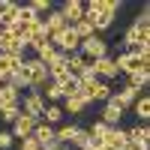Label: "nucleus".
<instances>
[{
	"instance_id": "1",
	"label": "nucleus",
	"mask_w": 150,
	"mask_h": 150,
	"mask_svg": "<svg viewBox=\"0 0 150 150\" xmlns=\"http://www.w3.org/2000/svg\"><path fill=\"white\" fill-rule=\"evenodd\" d=\"M78 93L87 99V102H108L111 99V87L105 81H99L90 69H84L78 75Z\"/></svg>"
},
{
	"instance_id": "2",
	"label": "nucleus",
	"mask_w": 150,
	"mask_h": 150,
	"mask_svg": "<svg viewBox=\"0 0 150 150\" xmlns=\"http://www.w3.org/2000/svg\"><path fill=\"white\" fill-rule=\"evenodd\" d=\"M144 42H150V9L144 6L141 9V15L135 18V24L126 30V36H123V45L126 48H138V45H144Z\"/></svg>"
},
{
	"instance_id": "3",
	"label": "nucleus",
	"mask_w": 150,
	"mask_h": 150,
	"mask_svg": "<svg viewBox=\"0 0 150 150\" xmlns=\"http://www.w3.org/2000/svg\"><path fill=\"white\" fill-rule=\"evenodd\" d=\"M78 54L84 60H99V57H105L108 54V42L102 39V36H90V39H84L78 45Z\"/></svg>"
},
{
	"instance_id": "4",
	"label": "nucleus",
	"mask_w": 150,
	"mask_h": 150,
	"mask_svg": "<svg viewBox=\"0 0 150 150\" xmlns=\"http://www.w3.org/2000/svg\"><path fill=\"white\" fill-rule=\"evenodd\" d=\"M90 72L96 75L99 81H114L117 75H120V69H117V63H114V57H111V54H105V57H99V60H93V66H90Z\"/></svg>"
},
{
	"instance_id": "5",
	"label": "nucleus",
	"mask_w": 150,
	"mask_h": 150,
	"mask_svg": "<svg viewBox=\"0 0 150 150\" xmlns=\"http://www.w3.org/2000/svg\"><path fill=\"white\" fill-rule=\"evenodd\" d=\"M51 45L57 48L60 54H72V51H78L81 39L75 36V30H72V27H63V30H60V33L54 36V39H51Z\"/></svg>"
},
{
	"instance_id": "6",
	"label": "nucleus",
	"mask_w": 150,
	"mask_h": 150,
	"mask_svg": "<svg viewBox=\"0 0 150 150\" xmlns=\"http://www.w3.org/2000/svg\"><path fill=\"white\" fill-rule=\"evenodd\" d=\"M27 69H30V90L36 96H42V87L48 84V66H42L39 60H27Z\"/></svg>"
},
{
	"instance_id": "7",
	"label": "nucleus",
	"mask_w": 150,
	"mask_h": 150,
	"mask_svg": "<svg viewBox=\"0 0 150 150\" xmlns=\"http://www.w3.org/2000/svg\"><path fill=\"white\" fill-rule=\"evenodd\" d=\"M114 63L120 72H126V75H135V72H141V69H150V63H141L138 57H135V51H123L114 57Z\"/></svg>"
},
{
	"instance_id": "8",
	"label": "nucleus",
	"mask_w": 150,
	"mask_h": 150,
	"mask_svg": "<svg viewBox=\"0 0 150 150\" xmlns=\"http://www.w3.org/2000/svg\"><path fill=\"white\" fill-rule=\"evenodd\" d=\"M33 138L42 144V150H57L60 141H57V135H54V126H48V123H36V129H33Z\"/></svg>"
},
{
	"instance_id": "9",
	"label": "nucleus",
	"mask_w": 150,
	"mask_h": 150,
	"mask_svg": "<svg viewBox=\"0 0 150 150\" xmlns=\"http://www.w3.org/2000/svg\"><path fill=\"white\" fill-rule=\"evenodd\" d=\"M36 117H27V114H18L15 117V123H12V138H18V141H24V138H30L33 135V129H36Z\"/></svg>"
},
{
	"instance_id": "10",
	"label": "nucleus",
	"mask_w": 150,
	"mask_h": 150,
	"mask_svg": "<svg viewBox=\"0 0 150 150\" xmlns=\"http://www.w3.org/2000/svg\"><path fill=\"white\" fill-rule=\"evenodd\" d=\"M60 15H63L66 27H75V24H78V21L84 18V3H81V0H69V3H63Z\"/></svg>"
},
{
	"instance_id": "11",
	"label": "nucleus",
	"mask_w": 150,
	"mask_h": 150,
	"mask_svg": "<svg viewBox=\"0 0 150 150\" xmlns=\"http://www.w3.org/2000/svg\"><path fill=\"white\" fill-rule=\"evenodd\" d=\"M42 111H45V99H42V96H36V93L24 96V102H21V114H27V117H36V120H39V117H42Z\"/></svg>"
},
{
	"instance_id": "12",
	"label": "nucleus",
	"mask_w": 150,
	"mask_h": 150,
	"mask_svg": "<svg viewBox=\"0 0 150 150\" xmlns=\"http://www.w3.org/2000/svg\"><path fill=\"white\" fill-rule=\"evenodd\" d=\"M102 144L111 147V150H123V147H126V129H120V126H108V132L102 135Z\"/></svg>"
},
{
	"instance_id": "13",
	"label": "nucleus",
	"mask_w": 150,
	"mask_h": 150,
	"mask_svg": "<svg viewBox=\"0 0 150 150\" xmlns=\"http://www.w3.org/2000/svg\"><path fill=\"white\" fill-rule=\"evenodd\" d=\"M135 99H138V90H135V87H123V90H117L114 96H111V102H114L117 108H123V111H126V108H132V102H135Z\"/></svg>"
},
{
	"instance_id": "14",
	"label": "nucleus",
	"mask_w": 150,
	"mask_h": 150,
	"mask_svg": "<svg viewBox=\"0 0 150 150\" xmlns=\"http://www.w3.org/2000/svg\"><path fill=\"white\" fill-rule=\"evenodd\" d=\"M9 87H15V90H21V87H30V69H27V60H24V63H18L15 72L9 75Z\"/></svg>"
},
{
	"instance_id": "15",
	"label": "nucleus",
	"mask_w": 150,
	"mask_h": 150,
	"mask_svg": "<svg viewBox=\"0 0 150 150\" xmlns=\"http://www.w3.org/2000/svg\"><path fill=\"white\" fill-rule=\"evenodd\" d=\"M18 63H24V57H12V54H6V51H0V78L9 81V75L15 72Z\"/></svg>"
},
{
	"instance_id": "16",
	"label": "nucleus",
	"mask_w": 150,
	"mask_h": 150,
	"mask_svg": "<svg viewBox=\"0 0 150 150\" xmlns=\"http://www.w3.org/2000/svg\"><path fill=\"white\" fill-rule=\"evenodd\" d=\"M87 69V60L78 54V51H72V54H66V72L72 75V78H78V75Z\"/></svg>"
},
{
	"instance_id": "17",
	"label": "nucleus",
	"mask_w": 150,
	"mask_h": 150,
	"mask_svg": "<svg viewBox=\"0 0 150 150\" xmlns=\"http://www.w3.org/2000/svg\"><path fill=\"white\" fill-rule=\"evenodd\" d=\"M120 117H123V108H117L114 102H105V111H102V123L105 126H120Z\"/></svg>"
},
{
	"instance_id": "18",
	"label": "nucleus",
	"mask_w": 150,
	"mask_h": 150,
	"mask_svg": "<svg viewBox=\"0 0 150 150\" xmlns=\"http://www.w3.org/2000/svg\"><path fill=\"white\" fill-rule=\"evenodd\" d=\"M63 78H69V72H66V54L63 57H60L57 60V63H51V66H48V81H63Z\"/></svg>"
},
{
	"instance_id": "19",
	"label": "nucleus",
	"mask_w": 150,
	"mask_h": 150,
	"mask_svg": "<svg viewBox=\"0 0 150 150\" xmlns=\"http://www.w3.org/2000/svg\"><path fill=\"white\" fill-rule=\"evenodd\" d=\"M39 120L48 123V126H54V123L63 120V108H60L57 102H54V105H45V111H42V117H39Z\"/></svg>"
},
{
	"instance_id": "20",
	"label": "nucleus",
	"mask_w": 150,
	"mask_h": 150,
	"mask_svg": "<svg viewBox=\"0 0 150 150\" xmlns=\"http://www.w3.org/2000/svg\"><path fill=\"white\" fill-rule=\"evenodd\" d=\"M9 105H18V90L15 87H0V108H9Z\"/></svg>"
},
{
	"instance_id": "21",
	"label": "nucleus",
	"mask_w": 150,
	"mask_h": 150,
	"mask_svg": "<svg viewBox=\"0 0 150 150\" xmlns=\"http://www.w3.org/2000/svg\"><path fill=\"white\" fill-rule=\"evenodd\" d=\"M87 105H90V102H87L81 93H75V96H69V99H66V111H69V114H81Z\"/></svg>"
},
{
	"instance_id": "22",
	"label": "nucleus",
	"mask_w": 150,
	"mask_h": 150,
	"mask_svg": "<svg viewBox=\"0 0 150 150\" xmlns=\"http://www.w3.org/2000/svg\"><path fill=\"white\" fill-rule=\"evenodd\" d=\"M57 87H60V96H75V93H78V78H72V75H69V78H63V81H57Z\"/></svg>"
},
{
	"instance_id": "23",
	"label": "nucleus",
	"mask_w": 150,
	"mask_h": 150,
	"mask_svg": "<svg viewBox=\"0 0 150 150\" xmlns=\"http://www.w3.org/2000/svg\"><path fill=\"white\" fill-rule=\"evenodd\" d=\"M147 84H150V69H141V72L129 75V87H135V90H144Z\"/></svg>"
},
{
	"instance_id": "24",
	"label": "nucleus",
	"mask_w": 150,
	"mask_h": 150,
	"mask_svg": "<svg viewBox=\"0 0 150 150\" xmlns=\"http://www.w3.org/2000/svg\"><path fill=\"white\" fill-rule=\"evenodd\" d=\"M75 129H78L75 123H63V126H57V129H54V135H57V141H60V144H69V141H72V135H75Z\"/></svg>"
},
{
	"instance_id": "25",
	"label": "nucleus",
	"mask_w": 150,
	"mask_h": 150,
	"mask_svg": "<svg viewBox=\"0 0 150 150\" xmlns=\"http://www.w3.org/2000/svg\"><path fill=\"white\" fill-rule=\"evenodd\" d=\"M132 111H135V114H138L141 120H147V117H150V99H147V96L135 99V102H132Z\"/></svg>"
},
{
	"instance_id": "26",
	"label": "nucleus",
	"mask_w": 150,
	"mask_h": 150,
	"mask_svg": "<svg viewBox=\"0 0 150 150\" xmlns=\"http://www.w3.org/2000/svg\"><path fill=\"white\" fill-rule=\"evenodd\" d=\"M42 96L48 99V102H45V105H54V102H57V99H60V87H57L54 81H48V84L42 87Z\"/></svg>"
},
{
	"instance_id": "27",
	"label": "nucleus",
	"mask_w": 150,
	"mask_h": 150,
	"mask_svg": "<svg viewBox=\"0 0 150 150\" xmlns=\"http://www.w3.org/2000/svg\"><path fill=\"white\" fill-rule=\"evenodd\" d=\"M36 18H39V15L30 9V3H21V6H18V24H30V21H36Z\"/></svg>"
},
{
	"instance_id": "28",
	"label": "nucleus",
	"mask_w": 150,
	"mask_h": 150,
	"mask_svg": "<svg viewBox=\"0 0 150 150\" xmlns=\"http://www.w3.org/2000/svg\"><path fill=\"white\" fill-rule=\"evenodd\" d=\"M69 144H72V150H81V147H87V144H90V138H87V129H81V126H78Z\"/></svg>"
},
{
	"instance_id": "29",
	"label": "nucleus",
	"mask_w": 150,
	"mask_h": 150,
	"mask_svg": "<svg viewBox=\"0 0 150 150\" xmlns=\"http://www.w3.org/2000/svg\"><path fill=\"white\" fill-rule=\"evenodd\" d=\"M21 114V108L18 105H9V108H0V117H3L6 123H15V117Z\"/></svg>"
},
{
	"instance_id": "30",
	"label": "nucleus",
	"mask_w": 150,
	"mask_h": 150,
	"mask_svg": "<svg viewBox=\"0 0 150 150\" xmlns=\"http://www.w3.org/2000/svg\"><path fill=\"white\" fill-rule=\"evenodd\" d=\"M30 9L36 12V15H39V12H48V9H51V3H48V0H33V3H30Z\"/></svg>"
},
{
	"instance_id": "31",
	"label": "nucleus",
	"mask_w": 150,
	"mask_h": 150,
	"mask_svg": "<svg viewBox=\"0 0 150 150\" xmlns=\"http://www.w3.org/2000/svg\"><path fill=\"white\" fill-rule=\"evenodd\" d=\"M21 150H42V144L30 135V138H24V141H21Z\"/></svg>"
},
{
	"instance_id": "32",
	"label": "nucleus",
	"mask_w": 150,
	"mask_h": 150,
	"mask_svg": "<svg viewBox=\"0 0 150 150\" xmlns=\"http://www.w3.org/2000/svg\"><path fill=\"white\" fill-rule=\"evenodd\" d=\"M12 141H15V138H12V132H0V150H9Z\"/></svg>"
},
{
	"instance_id": "33",
	"label": "nucleus",
	"mask_w": 150,
	"mask_h": 150,
	"mask_svg": "<svg viewBox=\"0 0 150 150\" xmlns=\"http://www.w3.org/2000/svg\"><path fill=\"white\" fill-rule=\"evenodd\" d=\"M123 150H150V147H138V144H126Z\"/></svg>"
},
{
	"instance_id": "34",
	"label": "nucleus",
	"mask_w": 150,
	"mask_h": 150,
	"mask_svg": "<svg viewBox=\"0 0 150 150\" xmlns=\"http://www.w3.org/2000/svg\"><path fill=\"white\" fill-rule=\"evenodd\" d=\"M57 150H72V147H69V144H60V147H57Z\"/></svg>"
}]
</instances>
